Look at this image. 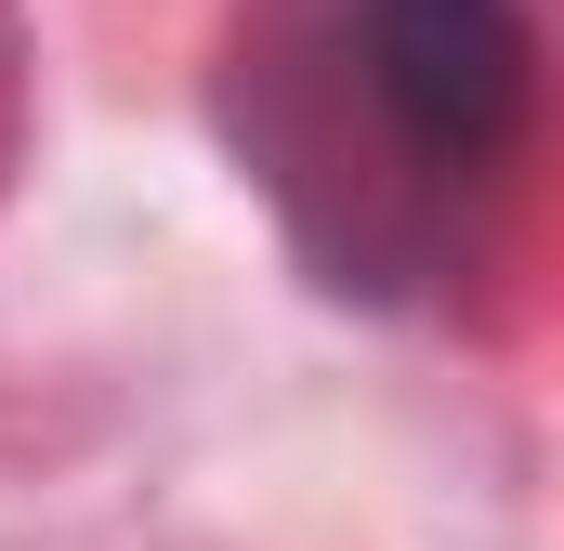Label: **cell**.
<instances>
[{"mask_svg": "<svg viewBox=\"0 0 564 551\" xmlns=\"http://www.w3.org/2000/svg\"><path fill=\"white\" fill-rule=\"evenodd\" d=\"M276 132L263 171L276 197L328 237L341 276L433 263L473 184L525 144L539 40L525 0H315L263 66Z\"/></svg>", "mask_w": 564, "mask_h": 551, "instance_id": "cell-1", "label": "cell"}]
</instances>
